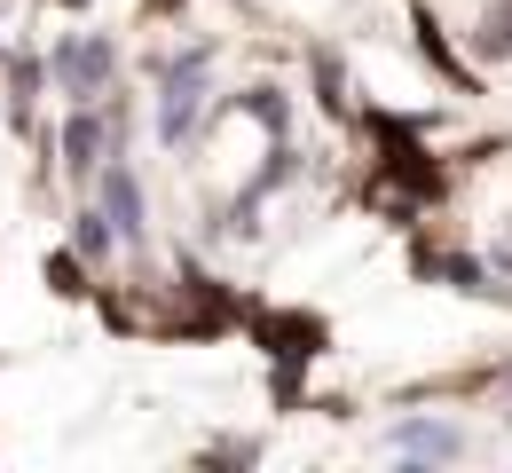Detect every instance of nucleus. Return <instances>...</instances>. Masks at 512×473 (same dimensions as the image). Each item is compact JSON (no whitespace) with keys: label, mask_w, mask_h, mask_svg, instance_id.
Wrapping results in <instances>:
<instances>
[{"label":"nucleus","mask_w":512,"mask_h":473,"mask_svg":"<svg viewBox=\"0 0 512 473\" xmlns=\"http://www.w3.org/2000/svg\"><path fill=\"white\" fill-rule=\"evenodd\" d=\"M48 71H56V87H64V95H79V103H87V95H103V87H111L119 48H111V40H64V48L48 56Z\"/></svg>","instance_id":"3"},{"label":"nucleus","mask_w":512,"mask_h":473,"mask_svg":"<svg viewBox=\"0 0 512 473\" xmlns=\"http://www.w3.org/2000/svg\"><path fill=\"white\" fill-rule=\"evenodd\" d=\"M371 135H379V166L386 182H402V205H442L449 198V174L434 166V150L418 142L410 119H394V111H371Z\"/></svg>","instance_id":"1"},{"label":"nucleus","mask_w":512,"mask_h":473,"mask_svg":"<svg viewBox=\"0 0 512 473\" xmlns=\"http://www.w3.org/2000/svg\"><path fill=\"white\" fill-rule=\"evenodd\" d=\"M103 213H111V229L119 237H142L150 221H142V182H134V166H103Z\"/></svg>","instance_id":"7"},{"label":"nucleus","mask_w":512,"mask_h":473,"mask_svg":"<svg viewBox=\"0 0 512 473\" xmlns=\"http://www.w3.org/2000/svg\"><path fill=\"white\" fill-rule=\"evenodd\" d=\"M237 111H253V119H260L276 142H284V127H292V103H284V87H245V95H237Z\"/></svg>","instance_id":"10"},{"label":"nucleus","mask_w":512,"mask_h":473,"mask_svg":"<svg viewBox=\"0 0 512 473\" xmlns=\"http://www.w3.org/2000/svg\"><path fill=\"white\" fill-rule=\"evenodd\" d=\"M316 87H323L316 103H323V111H331V119H339V111H347V71L331 64V56H323V48H316Z\"/></svg>","instance_id":"13"},{"label":"nucleus","mask_w":512,"mask_h":473,"mask_svg":"<svg viewBox=\"0 0 512 473\" xmlns=\"http://www.w3.org/2000/svg\"><path fill=\"white\" fill-rule=\"evenodd\" d=\"M8 79H16V111H24V103L40 95V64H32V56H16V71H8Z\"/></svg>","instance_id":"14"},{"label":"nucleus","mask_w":512,"mask_h":473,"mask_svg":"<svg viewBox=\"0 0 512 473\" xmlns=\"http://www.w3.org/2000/svg\"><path fill=\"white\" fill-rule=\"evenodd\" d=\"M111 237H119V229H111V213H79V229H71V245H79L87 261H103V253H111Z\"/></svg>","instance_id":"12"},{"label":"nucleus","mask_w":512,"mask_h":473,"mask_svg":"<svg viewBox=\"0 0 512 473\" xmlns=\"http://www.w3.org/2000/svg\"><path fill=\"white\" fill-rule=\"evenodd\" d=\"M253 339L268 347V363L308 371L323 347H331V324H323V316H308V308H260V316H253Z\"/></svg>","instance_id":"2"},{"label":"nucleus","mask_w":512,"mask_h":473,"mask_svg":"<svg viewBox=\"0 0 512 473\" xmlns=\"http://www.w3.org/2000/svg\"><path fill=\"white\" fill-rule=\"evenodd\" d=\"M64 8H87V0H64Z\"/></svg>","instance_id":"16"},{"label":"nucleus","mask_w":512,"mask_h":473,"mask_svg":"<svg viewBox=\"0 0 512 473\" xmlns=\"http://www.w3.org/2000/svg\"><path fill=\"white\" fill-rule=\"evenodd\" d=\"M197 79H205V48H190L182 64L166 71V103H158V135H166V142L190 135V119H197Z\"/></svg>","instance_id":"4"},{"label":"nucleus","mask_w":512,"mask_h":473,"mask_svg":"<svg viewBox=\"0 0 512 473\" xmlns=\"http://www.w3.org/2000/svg\"><path fill=\"white\" fill-rule=\"evenodd\" d=\"M473 56H481V64H505V56H512V0H497V8L481 16V32H473Z\"/></svg>","instance_id":"8"},{"label":"nucleus","mask_w":512,"mask_h":473,"mask_svg":"<svg viewBox=\"0 0 512 473\" xmlns=\"http://www.w3.org/2000/svg\"><path fill=\"white\" fill-rule=\"evenodd\" d=\"M410 24H418V56H426V64L442 71L449 87H465V95H481V79H473V64H465V56H457V48L442 40V24L426 16V0H410Z\"/></svg>","instance_id":"6"},{"label":"nucleus","mask_w":512,"mask_h":473,"mask_svg":"<svg viewBox=\"0 0 512 473\" xmlns=\"http://www.w3.org/2000/svg\"><path fill=\"white\" fill-rule=\"evenodd\" d=\"M48 292H56V300H87V292H95V284H87V269H79V245H71V253H48Z\"/></svg>","instance_id":"11"},{"label":"nucleus","mask_w":512,"mask_h":473,"mask_svg":"<svg viewBox=\"0 0 512 473\" xmlns=\"http://www.w3.org/2000/svg\"><path fill=\"white\" fill-rule=\"evenodd\" d=\"M394 450H418V458H449L457 450V434L434 426V418H410V426H394Z\"/></svg>","instance_id":"9"},{"label":"nucleus","mask_w":512,"mask_h":473,"mask_svg":"<svg viewBox=\"0 0 512 473\" xmlns=\"http://www.w3.org/2000/svg\"><path fill=\"white\" fill-rule=\"evenodd\" d=\"M103 150H111V119L103 111H71V127H64V174H103Z\"/></svg>","instance_id":"5"},{"label":"nucleus","mask_w":512,"mask_h":473,"mask_svg":"<svg viewBox=\"0 0 512 473\" xmlns=\"http://www.w3.org/2000/svg\"><path fill=\"white\" fill-rule=\"evenodd\" d=\"M260 450L253 442H221V450H205V466H253Z\"/></svg>","instance_id":"15"}]
</instances>
